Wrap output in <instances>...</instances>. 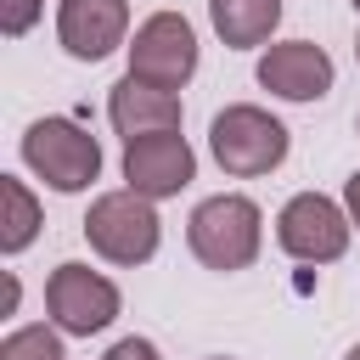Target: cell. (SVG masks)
Instances as JSON below:
<instances>
[{
  "label": "cell",
  "mask_w": 360,
  "mask_h": 360,
  "mask_svg": "<svg viewBox=\"0 0 360 360\" xmlns=\"http://www.w3.org/2000/svg\"><path fill=\"white\" fill-rule=\"evenodd\" d=\"M0 360H68V354H62L56 326H17L0 343Z\"/></svg>",
  "instance_id": "obj_14"
},
{
  "label": "cell",
  "mask_w": 360,
  "mask_h": 360,
  "mask_svg": "<svg viewBox=\"0 0 360 360\" xmlns=\"http://www.w3.org/2000/svg\"><path fill=\"white\" fill-rule=\"evenodd\" d=\"M0 202H6V214H0V248L22 253L39 236V202H34V191L17 174H0Z\"/></svg>",
  "instance_id": "obj_13"
},
{
  "label": "cell",
  "mask_w": 360,
  "mask_h": 360,
  "mask_svg": "<svg viewBox=\"0 0 360 360\" xmlns=\"http://www.w3.org/2000/svg\"><path fill=\"white\" fill-rule=\"evenodd\" d=\"M107 118L124 141H141V135H163V129H180V96L174 90H158L135 73H124L107 96Z\"/></svg>",
  "instance_id": "obj_11"
},
{
  "label": "cell",
  "mask_w": 360,
  "mask_h": 360,
  "mask_svg": "<svg viewBox=\"0 0 360 360\" xmlns=\"http://www.w3.org/2000/svg\"><path fill=\"white\" fill-rule=\"evenodd\" d=\"M158 208H152V197H141V191H107V197H96L90 202V214H84V236H90V248L107 259V264H146L152 253H158Z\"/></svg>",
  "instance_id": "obj_3"
},
{
  "label": "cell",
  "mask_w": 360,
  "mask_h": 360,
  "mask_svg": "<svg viewBox=\"0 0 360 360\" xmlns=\"http://www.w3.org/2000/svg\"><path fill=\"white\" fill-rule=\"evenodd\" d=\"M349 6H354V11H360V0H349Z\"/></svg>",
  "instance_id": "obj_19"
},
{
  "label": "cell",
  "mask_w": 360,
  "mask_h": 360,
  "mask_svg": "<svg viewBox=\"0 0 360 360\" xmlns=\"http://www.w3.org/2000/svg\"><path fill=\"white\" fill-rule=\"evenodd\" d=\"M214 360H225V354H214Z\"/></svg>",
  "instance_id": "obj_21"
},
{
  "label": "cell",
  "mask_w": 360,
  "mask_h": 360,
  "mask_svg": "<svg viewBox=\"0 0 360 360\" xmlns=\"http://www.w3.org/2000/svg\"><path fill=\"white\" fill-rule=\"evenodd\" d=\"M22 163L51 186V191H84L101 174V146L90 129H79L73 118H39L22 135Z\"/></svg>",
  "instance_id": "obj_4"
},
{
  "label": "cell",
  "mask_w": 360,
  "mask_h": 360,
  "mask_svg": "<svg viewBox=\"0 0 360 360\" xmlns=\"http://www.w3.org/2000/svg\"><path fill=\"white\" fill-rule=\"evenodd\" d=\"M45 309L56 321V332H73V338H90V332H107L112 315H118V287L90 270V264H56L51 281H45Z\"/></svg>",
  "instance_id": "obj_7"
},
{
  "label": "cell",
  "mask_w": 360,
  "mask_h": 360,
  "mask_svg": "<svg viewBox=\"0 0 360 360\" xmlns=\"http://www.w3.org/2000/svg\"><path fill=\"white\" fill-rule=\"evenodd\" d=\"M186 242H191L197 264H208V270H248L259 259V242H264V214L253 197L219 191V197L191 208Z\"/></svg>",
  "instance_id": "obj_1"
},
{
  "label": "cell",
  "mask_w": 360,
  "mask_h": 360,
  "mask_svg": "<svg viewBox=\"0 0 360 360\" xmlns=\"http://www.w3.org/2000/svg\"><path fill=\"white\" fill-rule=\"evenodd\" d=\"M259 84L281 101H321L332 90V56L315 39H281L259 56Z\"/></svg>",
  "instance_id": "obj_10"
},
{
  "label": "cell",
  "mask_w": 360,
  "mask_h": 360,
  "mask_svg": "<svg viewBox=\"0 0 360 360\" xmlns=\"http://www.w3.org/2000/svg\"><path fill=\"white\" fill-rule=\"evenodd\" d=\"M349 208H338L321 191H298L281 214H276V242L298 259V264H332L349 253Z\"/></svg>",
  "instance_id": "obj_5"
},
{
  "label": "cell",
  "mask_w": 360,
  "mask_h": 360,
  "mask_svg": "<svg viewBox=\"0 0 360 360\" xmlns=\"http://www.w3.org/2000/svg\"><path fill=\"white\" fill-rule=\"evenodd\" d=\"M107 360H158V349H152L146 338H118V343L107 349Z\"/></svg>",
  "instance_id": "obj_16"
},
{
  "label": "cell",
  "mask_w": 360,
  "mask_h": 360,
  "mask_svg": "<svg viewBox=\"0 0 360 360\" xmlns=\"http://www.w3.org/2000/svg\"><path fill=\"white\" fill-rule=\"evenodd\" d=\"M129 34V0H62L56 6V39L73 62H101Z\"/></svg>",
  "instance_id": "obj_9"
},
{
  "label": "cell",
  "mask_w": 360,
  "mask_h": 360,
  "mask_svg": "<svg viewBox=\"0 0 360 360\" xmlns=\"http://www.w3.org/2000/svg\"><path fill=\"white\" fill-rule=\"evenodd\" d=\"M129 73L158 84V90H180L197 73V34L180 11H152L135 39H129Z\"/></svg>",
  "instance_id": "obj_6"
},
{
  "label": "cell",
  "mask_w": 360,
  "mask_h": 360,
  "mask_svg": "<svg viewBox=\"0 0 360 360\" xmlns=\"http://www.w3.org/2000/svg\"><path fill=\"white\" fill-rule=\"evenodd\" d=\"M343 360H360V349H349V354H343Z\"/></svg>",
  "instance_id": "obj_18"
},
{
  "label": "cell",
  "mask_w": 360,
  "mask_h": 360,
  "mask_svg": "<svg viewBox=\"0 0 360 360\" xmlns=\"http://www.w3.org/2000/svg\"><path fill=\"white\" fill-rule=\"evenodd\" d=\"M39 6H45V0H0V22H6V34H11V39L28 34L34 17H39Z\"/></svg>",
  "instance_id": "obj_15"
},
{
  "label": "cell",
  "mask_w": 360,
  "mask_h": 360,
  "mask_svg": "<svg viewBox=\"0 0 360 360\" xmlns=\"http://www.w3.org/2000/svg\"><path fill=\"white\" fill-rule=\"evenodd\" d=\"M343 208H349V225L360 231V169H354V174L343 180Z\"/></svg>",
  "instance_id": "obj_17"
},
{
  "label": "cell",
  "mask_w": 360,
  "mask_h": 360,
  "mask_svg": "<svg viewBox=\"0 0 360 360\" xmlns=\"http://www.w3.org/2000/svg\"><path fill=\"white\" fill-rule=\"evenodd\" d=\"M354 56H360V39H354Z\"/></svg>",
  "instance_id": "obj_20"
},
{
  "label": "cell",
  "mask_w": 360,
  "mask_h": 360,
  "mask_svg": "<svg viewBox=\"0 0 360 360\" xmlns=\"http://www.w3.org/2000/svg\"><path fill=\"white\" fill-rule=\"evenodd\" d=\"M208 152L225 174L236 180H253V174H270L281 158H287V124L270 118L264 107L253 101H236L225 112H214L208 124Z\"/></svg>",
  "instance_id": "obj_2"
},
{
  "label": "cell",
  "mask_w": 360,
  "mask_h": 360,
  "mask_svg": "<svg viewBox=\"0 0 360 360\" xmlns=\"http://www.w3.org/2000/svg\"><path fill=\"white\" fill-rule=\"evenodd\" d=\"M191 174H197V152L186 146L180 129L124 141V180H129V191L158 202V197H174L180 186H191Z\"/></svg>",
  "instance_id": "obj_8"
},
{
  "label": "cell",
  "mask_w": 360,
  "mask_h": 360,
  "mask_svg": "<svg viewBox=\"0 0 360 360\" xmlns=\"http://www.w3.org/2000/svg\"><path fill=\"white\" fill-rule=\"evenodd\" d=\"M208 17H214V34L231 51H253L276 34L281 0H208Z\"/></svg>",
  "instance_id": "obj_12"
}]
</instances>
